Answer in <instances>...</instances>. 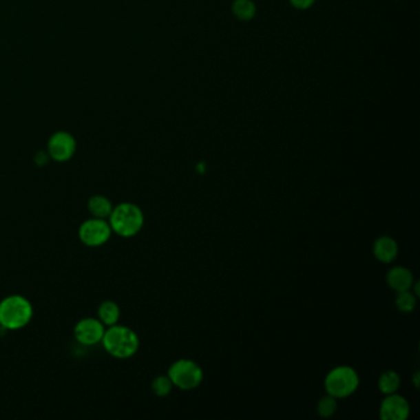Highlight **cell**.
I'll return each instance as SVG.
<instances>
[{"instance_id":"11","label":"cell","mask_w":420,"mask_h":420,"mask_svg":"<svg viewBox=\"0 0 420 420\" xmlns=\"http://www.w3.org/2000/svg\"><path fill=\"white\" fill-rule=\"evenodd\" d=\"M398 246L395 240L382 237L375 243V257L384 263H390L397 255Z\"/></svg>"},{"instance_id":"18","label":"cell","mask_w":420,"mask_h":420,"mask_svg":"<svg viewBox=\"0 0 420 420\" xmlns=\"http://www.w3.org/2000/svg\"><path fill=\"white\" fill-rule=\"evenodd\" d=\"M335 410H337V402L332 396L323 398L318 404V413L322 417H326V418L330 417L335 413Z\"/></svg>"},{"instance_id":"19","label":"cell","mask_w":420,"mask_h":420,"mask_svg":"<svg viewBox=\"0 0 420 420\" xmlns=\"http://www.w3.org/2000/svg\"><path fill=\"white\" fill-rule=\"evenodd\" d=\"M315 0H290L292 6L300 10H306L315 4Z\"/></svg>"},{"instance_id":"15","label":"cell","mask_w":420,"mask_h":420,"mask_svg":"<svg viewBox=\"0 0 420 420\" xmlns=\"http://www.w3.org/2000/svg\"><path fill=\"white\" fill-rule=\"evenodd\" d=\"M401 385V379L396 372L388 371L381 376L379 379V390L386 395H392L397 391Z\"/></svg>"},{"instance_id":"1","label":"cell","mask_w":420,"mask_h":420,"mask_svg":"<svg viewBox=\"0 0 420 420\" xmlns=\"http://www.w3.org/2000/svg\"><path fill=\"white\" fill-rule=\"evenodd\" d=\"M101 343L104 345V349L117 359L131 357L140 346L137 334L131 328L118 324L111 326L105 330Z\"/></svg>"},{"instance_id":"4","label":"cell","mask_w":420,"mask_h":420,"mask_svg":"<svg viewBox=\"0 0 420 420\" xmlns=\"http://www.w3.org/2000/svg\"><path fill=\"white\" fill-rule=\"evenodd\" d=\"M359 386V377L350 368L342 366L333 370L326 379V390L332 397H348Z\"/></svg>"},{"instance_id":"7","label":"cell","mask_w":420,"mask_h":420,"mask_svg":"<svg viewBox=\"0 0 420 420\" xmlns=\"http://www.w3.org/2000/svg\"><path fill=\"white\" fill-rule=\"evenodd\" d=\"M76 143L74 137L67 132H57L48 140V156L56 162H67L76 153Z\"/></svg>"},{"instance_id":"8","label":"cell","mask_w":420,"mask_h":420,"mask_svg":"<svg viewBox=\"0 0 420 420\" xmlns=\"http://www.w3.org/2000/svg\"><path fill=\"white\" fill-rule=\"evenodd\" d=\"M105 333V326L95 318L81 319L74 327V337L78 343L87 346L99 344Z\"/></svg>"},{"instance_id":"9","label":"cell","mask_w":420,"mask_h":420,"mask_svg":"<svg viewBox=\"0 0 420 420\" xmlns=\"http://www.w3.org/2000/svg\"><path fill=\"white\" fill-rule=\"evenodd\" d=\"M409 404L404 398L392 393L381 406V418L384 420H404L408 418Z\"/></svg>"},{"instance_id":"10","label":"cell","mask_w":420,"mask_h":420,"mask_svg":"<svg viewBox=\"0 0 420 420\" xmlns=\"http://www.w3.org/2000/svg\"><path fill=\"white\" fill-rule=\"evenodd\" d=\"M387 281H388V285L392 288H395L396 291H406L412 287L413 276L407 269L395 268L388 273Z\"/></svg>"},{"instance_id":"17","label":"cell","mask_w":420,"mask_h":420,"mask_svg":"<svg viewBox=\"0 0 420 420\" xmlns=\"http://www.w3.org/2000/svg\"><path fill=\"white\" fill-rule=\"evenodd\" d=\"M171 387H173V382L169 379V376H159L157 379L153 381L152 388L153 392L159 396V397H164L167 395H169V392L171 391Z\"/></svg>"},{"instance_id":"16","label":"cell","mask_w":420,"mask_h":420,"mask_svg":"<svg viewBox=\"0 0 420 420\" xmlns=\"http://www.w3.org/2000/svg\"><path fill=\"white\" fill-rule=\"evenodd\" d=\"M396 304H397L398 308L403 312H412L414 310L417 302H415L414 295L409 290H406V291L398 292Z\"/></svg>"},{"instance_id":"14","label":"cell","mask_w":420,"mask_h":420,"mask_svg":"<svg viewBox=\"0 0 420 420\" xmlns=\"http://www.w3.org/2000/svg\"><path fill=\"white\" fill-rule=\"evenodd\" d=\"M232 12L235 18L242 21H249L255 17L257 6L253 0H234Z\"/></svg>"},{"instance_id":"5","label":"cell","mask_w":420,"mask_h":420,"mask_svg":"<svg viewBox=\"0 0 420 420\" xmlns=\"http://www.w3.org/2000/svg\"><path fill=\"white\" fill-rule=\"evenodd\" d=\"M169 379L173 385L182 390H191L198 387L202 381V371L195 362L179 360L170 368Z\"/></svg>"},{"instance_id":"6","label":"cell","mask_w":420,"mask_h":420,"mask_svg":"<svg viewBox=\"0 0 420 420\" xmlns=\"http://www.w3.org/2000/svg\"><path fill=\"white\" fill-rule=\"evenodd\" d=\"M111 234L112 229L110 223L106 220L96 217L83 222L79 228V238L82 243L92 248L105 244L106 242L110 240Z\"/></svg>"},{"instance_id":"20","label":"cell","mask_w":420,"mask_h":420,"mask_svg":"<svg viewBox=\"0 0 420 420\" xmlns=\"http://www.w3.org/2000/svg\"><path fill=\"white\" fill-rule=\"evenodd\" d=\"M48 153L39 152L36 154L35 162L37 165H45L48 162Z\"/></svg>"},{"instance_id":"13","label":"cell","mask_w":420,"mask_h":420,"mask_svg":"<svg viewBox=\"0 0 420 420\" xmlns=\"http://www.w3.org/2000/svg\"><path fill=\"white\" fill-rule=\"evenodd\" d=\"M98 315H99L100 322L104 326L111 327V326L117 324V322L120 319L121 311H120V307L114 301H105V302L100 304Z\"/></svg>"},{"instance_id":"3","label":"cell","mask_w":420,"mask_h":420,"mask_svg":"<svg viewBox=\"0 0 420 420\" xmlns=\"http://www.w3.org/2000/svg\"><path fill=\"white\" fill-rule=\"evenodd\" d=\"M109 218L112 232L125 238L134 237L138 233L145 223V217L140 207L129 202H123L114 207Z\"/></svg>"},{"instance_id":"21","label":"cell","mask_w":420,"mask_h":420,"mask_svg":"<svg viewBox=\"0 0 420 420\" xmlns=\"http://www.w3.org/2000/svg\"><path fill=\"white\" fill-rule=\"evenodd\" d=\"M418 372H417V374H415V379H414V384L415 386H417V387H418V386H419V384H418Z\"/></svg>"},{"instance_id":"12","label":"cell","mask_w":420,"mask_h":420,"mask_svg":"<svg viewBox=\"0 0 420 420\" xmlns=\"http://www.w3.org/2000/svg\"><path fill=\"white\" fill-rule=\"evenodd\" d=\"M88 210L93 215V217L106 220V218L110 217L111 212L114 210V206H112L110 200L105 196L95 195V196H92L89 199Z\"/></svg>"},{"instance_id":"2","label":"cell","mask_w":420,"mask_h":420,"mask_svg":"<svg viewBox=\"0 0 420 420\" xmlns=\"http://www.w3.org/2000/svg\"><path fill=\"white\" fill-rule=\"evenodd\" d=\"M32 315L34 310L29 300L20 295L8 296L0 302V326L6 329L15 330L28 326Z\"/></svg>"}]
</instances>
